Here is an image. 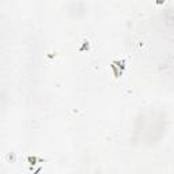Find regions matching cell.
Returning <instances> with one entry per match:
<instances>
[{
  "mask_svg": "<svg viewBox=\"0 0 174 174\" xmlns=\"http://www.w3.org/2000/svg\"><path fill=\"white\" fill-rule=\"evenodd\" d=\"M112 70L114 71V76H116V78H119V76H120V72L117 71V67H116L114 64H112Z\"/></svg>",
  "mask_w": 174,
  "mask_h": 174,
  "instance_id": "2",
  "label": "cell"
},
{
  "mask_svg": "<svg viewBox=\"0 0 174 174\" xmlns=\"http://www.w3.org/2000/svg\"><path fill=\"white\" fill-rule=\"evenodd\" d=\"M113 64H117V67L121 68V70H124V68H125V61H124V60H121V61H114Z\"/></svg>",
  "mask_w": 174,
  "mask_h": 174,
  "instance_id": "1",
  "label": "cell"
},
{
  "mask_svg": "<svg viewBox=\"0 0 174 174\" xmlns=\"http://www.w3.org/2000/svg\"><path fill=\"white\" fill-rule=\"evenodd\" d=\"M27 159H29V162L31 163V165H36V162H37V161H40V159H37L36 156H29Z\"/></svg>",
  "mask_w": 174,
  "mask_h": 174,
  "instance_id": "3",
  "label": "cell"
}]
</instances>
